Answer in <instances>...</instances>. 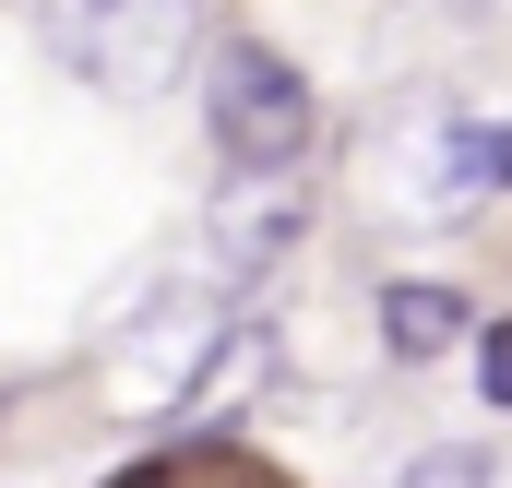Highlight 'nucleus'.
Here are the masks:
<instances>
[{
	"label": "nucleus",
	"mask_w": 512,
	"mask_h": 488,
	"mask_svg": "<svg viewBox=\"0 0 512 488\" xmlns=\"http://www.w3.org/2000/svg\"><path fill=\"white\" fill-rule=\"evenodd\" d=\"M203 120H215V143H227L239 179H286V155L310 143V84H298V60L227 36V48L203 60Z\"/></svg>",
	"instance_id": "1"
},
{
	"label": "nucleus",
	"mask_w": 512,
	"mask_h": 488,
	"mask_svg": "<svg viewBox=\"0 0 512 488\" xmlns=\"http://www.w3.org/2000/svg\"><path fill=\"white\" fill-rule=\"evenodd\" d=\"M382 346L405 369L453 358V346H465V298H453V286H382Z\"/></svg>",
	"instance_id": "2"
},
{
	"label": "nucleus",
	"mask_w": 512,
	"mask_h": 488,
	"mask_svg": "<svg viewBox=\"0 0 512 488\" xmlns=\"http://www.w3.org/2000/svg\"><path fill=\"white\" fill-rule=\"evenodd\" d=\"M286 227H298V191H286V179H239V203L215 215L227 262H262V239H286Z\"/></svg>",
	"instance_id": "3"
},
{
	"label": "nucleus",
	"mask_w": 512,
	"mask_h": 488,
	"mask_svg": "<svg viewBox=\"0 0 512 488\" xmlns=\"http://www.w3.org/2000/svg\"><path fill=\"white\" fill-rule=\"evenodd\" d=\"M453 191H512V120L453 131Z\"/></svg>",
	"instance_id": "4"
},
{
	"label": "nucleus",
	"mask_w": 512,
	"mask_h": 488,
	"mask_svg": "<svg viewBox=\"0 0 512 488\" xmlns=\"http://www.w3.org/2000/svg\"><path fill=\"white\" fill-rule=\"evenodd\" d=\"M405 488H489V441H441V453H417Z\"/></svg>",
	"instance_id": "5"
},
{
	"label": "nucleus",
	"mask_w": 512,
	"mask_h": 488,
	"mask_svg": "<svg viewBox=\"0 0 512 488\" xmlns=\"http://www.w3.org/2000/svg\"><path fill=\"white\" fill-rule=\"evenodd\" d=\"M477 393L512 417V322H489V334H477Z\"/></svg>",
	"instance_id": "6"
},
{
	"label": "nucleus",
	"mask_w": 512,
	"mask_h": 488,
	"mask_svg": "<svg viewBox=\"0 0 512 488\" xmlns=\"http://www.w3.org/2000/svg\"><path fill=\"white\" fill-rule=\"evenodd\" d=\"M120 488H167V465H131V477H120Z\"/></svg>",
	"instance_id": "7"
}]
</instances>
